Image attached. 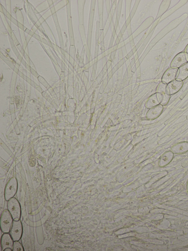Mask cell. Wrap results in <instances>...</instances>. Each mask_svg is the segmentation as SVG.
<instances>
[{
  "label": "cell",
  "instance_id": "obj_21",
  "mask_svg": "<svg viewBox=\"0 0 188 251\" xmlns=\"http://www.w3.org/2000/svg\"><path fill=\"white\" fill-rule=\"evenodd\" d=\"M122 2V0H119V1H118V4L117 10H116V17H117L118 20L119 21L121 17Z\"/></svg>",
  "mask_w": 188,
  "mask_h": 251
},
{
  "label": "cell",
  "instance_id": "obj_51",
  "mask_svg": "<svg viewBox=\"0 0 188 251\" xmlns=\"http://www.w3.org/2000/svg\"><path fill=\"white\" fill-rule=\"evenodd\" d=\"M139 62H140V61H139V60H138L137 62V63H136L135 66H136V68H138L140 66V64Z\"/></svg>",
  "mask_w": 188,
  "mask_h": 251
},
{
  "label": "cell",
  "instance_id": "obj_8",
  "mask_svg": "<svg viewBox=\"0 0 188 251\" xmlns=\"http://www.w3.org/2000/svg\"><path fill=\"white\" fill-rule=\"evenodd\" d=\"M188 62L187 57L184 52L178 54L174 57L171 64L172 68H179L186 63Z\"/></svg>",
  "mask_w": 188,
  "mask_h": 251
},
{
  "label": "cell",
  "instance_id": "obj_47",
  "mask_svg": "<svg viewBox=\"0 0 188 251\" xmlns=\"http://www.w3.org/2000/svg\"><path fill=\"white\" fill-rule=\"evenodd\" d=\"M120 41V40H119V39L118 38V37H116V40H115V43H116V45H118L119 44Z\"/></svg>",
  "mask_w": 188,
  "mask_h": 251
},
{
  "label": "cell",
  "instance_id": "obj_15",
  "mask_svg": "<svg viewBox=\"0 0 188 251\" xmlns=\"http://www.w3.org/2000/svg\"><path fill=\"white\" fill-rule=\"evenodd\" d=\"M188 77V62L179 68L176 80L184 81Z\"/></svg>",
  "mask_w": 188,
  "mask_h": 251
},
{
  "label": "cell",
  "instance_id": "obj_46",
  "mask_svg": "<svg viewBox=\"0 0 188 251\" xmlns=\"http://www.w3.org/2000/svg\"><path fill=\"white\" fill-rule=\"evenodd\" d=\"M185 53L186 54V57H187V61L188 62V44L187 46H186V48L185 49Z\"/></svg>",
  "mask_w": 188,
  "mask_h": 251
},
{
  "label": "cell",
  "instance_id": "obj_22",
  "mask_svg": "<svg viewBox=\"0 0 188 251\" xmlns=\"http://www.w3.org/2000/svg\"><path fill=\"white\" fill-rule=\"evenodd\" d=\"M149 37H147V38L145 39V41L143 42V43H142V46H141L140 49H139V50H138L137 53L138 54L139 56H140L142 51H143L144 48H145L147 42L148 41L149 39Z\"/></svg>",
  "mask_w": 188,
  "mask_h": 251
},
{
  "label": "cell",
  "instance_id": "obj_25",
  "mask_svg": "<svg viewBox=\"0 0 188 251\" xmlns=\"http://www.w3.org/2000/svg\"><path fill=\"white\" fill-rule=\"evenodd\" d=\"M105 1V3H106L107 14V16H108L110 13L111 12V7L110 6V0H106Z\"/></svg>",
  "mask_w": 188,
  "mask_h": 251
},
{
  "label": "cell",
  "instance_id": "obj_9",
  "mask_svg": "<svg viewBox=\"0 0 188 251\" xmlns=\"http://www.w3.org/2000/svg\"><path fill=\"white\" fill-rule=\"evenodd\" d=\"M14 242L13 240L9 233H4L1 236V250L4 251L5 249L8 248L13 250Z\"/></svg>",
  "mask_w": 188,
  "mask_h": 251
},
{
  "label": "cell",
  "instance_id": "obj_50",
  "mask_svg": "<svg viewBox=\"0 0 188 251\" xmlns=\"http://www.w3.org/2000/svg\"><path fill=\"white\" fill-rule=\"evenodd\" d=\"M139 57V56L138 54V53H136V55H135V56H134V59H135V61H137Z\"/></svg>",
  "mask_w": 188,
  "mask_h": 251
},
{
  "label": "cell",
  "instance_id": "obj_5",
  "mask_svg": "<svg viewBox=\"0 0 188 251\" xmlns=\"http://www.w3.org/2000/svg\"><path fill=\"white\" fill-rule=\"evenodd\" d=\"M23 233V226L20 219L14 220L10 234L14 241H19Z\"/></svg>",
  "mask_w": 188,
  "mask_h": 251
},
{
  "label": "cell",
  "instance_id": "obj_52",
  "mask_svg": "<svg viewBox=\"0 0 188 251\" xmlns=\"http://www.w3.org/2000/svg\"><path fill=\"white\" fill-rule=\"evenodd\" d=\"M131 66L130 64L128 66L127 68V71H128V73H129L130 72L131 70Z\"/></svg>",
  "mask_w": 188,
  "mask_h": 251
},
{
  "label": "cell",
  "instance_id": "obj_34",
  "mask_svg": "<svg viewBox=\"0 0 188 251\" xmlns=\"http://www.w3.org/2000/svg\"><path fill=\"white\" fill-rule=\"evenodd\" d=\"M119 21L118 20L117 17H116V20L114 23V27L116 31H117L118 27L119 26Z\"/></svg>",
  "mask_w": 188,
  "mask_h": 251
},
{
  "label": "cell",
  "instance_id": "obj_2",
  "mask_svg": "<svg viewBox=\"0 0 188 251\" xmlns=\"http://www.w3.org/2000/svg\"><path fill=\"white\" fill-rule=\"evenodd\" d=\"M7 208L13 220L20 219L22 210L20 203L17 199L13 198L7 201Z\"/></svg>",
  "mask_w": 188,
  "mask_h": 251
},
{
  "label": "cell",
  "instance_id": "obj_42",
  "mask_svg": "<svg viewBox=\"0 0 188 251\" xmlns=\"http://www.w3.org/2000/svg\"><path fill=\"white\" fill-rule=\"evenodd\" d=\"M107 19H108V21H109L110 23H111L112 20H113V16L111 12L110 13L109 16H107Z\"/></svg>",
  "mask_w": 188,
  "mask_h": 251
},
{
  "label": "cell",
  "instance_id": "obj_6",
  "mask_svg": "<svg viewBox=\"0 0 188 251\" xmlns=\"http://www.w3.org/2000/svg\"><path fill=\"white\" fill-rule=\"evenodd\" d=\"M96 1H91L90 17H89L88 35H87V46L89 50H91L92 36L93 30V19L95 14V6Z\"/></svg>",
  "mask_w": 188,
  "mask_h": 251
},
{
  "label": "cell",
  "instance_id": "obj_38",
  "mask_svg": "<svg viewBox=\"0 0 188 251\" xmlns=\"http://www.w3.org/2000/svg\"><path fill=\"white\" fill-rule=\"evenodd\" d=\"M129 42L130 44V45L131 46V48H132V49L133 48H134V47L136 46L135 44H134V40H132L130 41H129Z\"/></svg>",
  "mask_w": 188,
  "mask_h": 251
},
{
  "label": "cell",
  "instance_id": "obj_53",
  "mask_svg": "<svg viewBox=\"0 0 188 251\" xmlns=\"http://www.w3.org/2000/svg\"><path fill=\"white\" fill-rule=\"evenodd\" d=\"M137 68H136V66L135 65V66H134V68H133V69H132V71H131V72H132V73H135V72L136 71V70H137Z\"/></svg>",
  "mask_w": 188,
  "mask_h": 251
},
{
  "label": "cell",
  "instance_id": "obj_54",
  "mask_svg": "<svg viewBox=\"0 0 188 251\" xmlns=\"http://www.w3.org/2000/svg\"><path fill=\"white\" fill-rule=\"evenodd\" d=\"M113 74V72H112V70H111V71H110V72H109V73H108V77H111L112 76Z\"/></svg>",
  "mask_w": 188,
  "mask_h": 251
},
{
  "label": "cell",
  "instance_id": "obj_12",
  "mask_svg": "<svg viewBox=\"0 0 188 251\" xmlns=\"http://www.w3.org/2000/svg\"><path fill=\"white\" fill-rule=\"evenodd\" d=\"M183 84V81L176 79L167 84L170 95H174L179 91L182 87Z\"/></svg>",
  "mask_w": 188,
  "mask_h": 251
},
{
  "label": "cell",
  "instance_id": "obj_32",
  "mask_svg": "<svg viewBox=\"0 0 188 251\" xmlns=\"http://www.w3.org/2000/svg\"><path fill=\"white\" fill-rule=\"evenodd\" d=\"M118 56L119 59H123V55L122 53V48H118Z\"/></svg>",
  "mask_w": 188,
  "mask_h": 251
},
{
  "label": "cell",
  "instance_id": "obj_43",
  "mask_svg": "<svg viewBox=\"0 0 188 251\" xmlns=\"http://www.w3.org/2000/svg\"><path fill=\"white\" fill-rule=\"evenodd\" d=\"M124 59H122L118 63V65H119V68L121 67L122 66L123 64H124Z\"/></svg>",
  "mask_w": 188,
  "mask_h": 251
},
{
  "label": "cell",
  "instance_id": "obj_44",
  "mask_svg": "<svg viewBox=\"0 0 188 251\" xmlns=\"http://www.w3.org/2000/svg\"><path fill=\"white\" fill-rule=\"evenodd\" d=\"M102 63H103V66H104L105 65H106V56L103 57V58H102Z\"/></svg>",
  "mask_w": 188,
  "mask_h": 251
},
{
  "label": "cell",
  "instance_id": "obj_20",
  "mask_svg": "<svg viewBox=\"0 0 188 251\" xmlns=\"http://www.w3.org/2000/svg\"><path fill=\"white\" fill-rule=\"evenodd\" d=\"M140 1V0H136L135 1V3H134L133 7L129 15L130 16L131 20H132L133 18L134 17V14H135Z\"/></svg>",
  "mask_w": 188,
  "mask_h": 251
},
{
  "label": "cell",
  "instance_id": "obj_13",
  "mask_svg": "<svg viewBox=\"0 0 188 251\" xmlns=\"http://www.w3.org/2000/svg\"><path fill=\"white\" fill-rule=\"evenodd\" d=\"M163 107L161 104H159L149 111L147 113V118L149 119H153L159 116L163 112Z\"/></svg>",
  "mask_w": 188,
  "mask_h": 251
},
{
  "label": "cell",
  "instance_id": "obj_35",
  "mask_svg": "<svg viewBox=\"0 0 188 251\" xmlns=\"http://www.w3.org/2000/svg\"><path fill=\"white\" fill-rule=\"evenodd\" d=\"M119 68V65H118V63L117 64H116V65H115L114 67L112 69L113 74H114V73L116 72V71H117V70L118 69V68Z\"/></svg>",
  "mask_w": 188,
  "mask_h": 251
},
{
  "label": "cell",
  "instance_id": "obj_3",
  "mask_svg": "<svg viewBox=\"0 0 188 251\" xmlns=\"http://www.w3.org/2000/svg\"><path fill=\"white\" fill-rule=\"evenodd\" d=\"M157 97L160 103L163 106L166 105L170 99V95L167 84L161 82L159 84L157 89Z\"/></svg>",
  "mask_w": 188,
  "mask_h": 251
},
{
  "label": "cell",
  "instance_id": "obj_23",
  "mask_svg": "<svg viewBox=\"0 0 188 251\" xmlns=\"http://www.w3.org/2000/svg\"><path fill=\"white\" fill-rule=\"evenodd\" d=\"M111 13L113 17L114 16L116 8V0H111Z\"/></svg>",
  "mask_w": 188,
  "mask_h": 251
},
{
  "label": "cell",
  "instance_id": "obj_48",
  "mask_svg": "<svg viewBox=\"0 0 188 251\" xmlns=\"http://www.w3.org/2000/svg\"><path fill=\"white\" fill-rule=\"evenodd\" d=\"M134 54L133 53V52L132 50H131V51H130L129 53H128V56L129 57V58H131V57H132L133 56V55H134Z\"/></svg>",
  "mask_w": 188,
  "mask_h": 251
},
{
  "label": "cell",
  "instance_id": "obj_57",
  "mask_svg": "<svg viewBox=\"0 0 188 251\" xmlns=\"http://www.w3.org/2000/svg\"><path fill=\"white\" fill-rule=\"evenodd\" d=\"M13 251V250H12V249H11L10 248H7V249H5V250L4 251Z\"/></svg>",
  "mask_w": 188,
  "mask_h": 251
},
{
  "label": "cell",
  "instance_id": "obj_18",
  "mask_svg": "<svg viewBox=\"0 0 188 251\" xmlns=\"http://www.w3.org/2000/svg\"><path fill=\"white\" fill-rule=\"evenodd\" d=\"M95 42L100 44V25L99 22L97 21L96 22V30L95 32Z\"/></svg>",
  "mask_w": 188,
  "mask_h": 251
},
{
  "label": "cell",
  "instance_id": "obj_58",
  "mask_svg": "<svg viewBox=\"0 0 188 251\" xmlns=\"http://www.w3.org/2000/svg\"><path fill=\"white\" fill-rule=\"evenodd\" d=\"M186 191H187V193L188 195V180H187V185H186Z\"/></svg>",
  "mask_w": 188,
  "mask_h": 251
},
{
  "label": "cell",
  "instance_id": "obj_10",
  "mask_svg": "<svg viewBox=\"0 0 188 251\" xmlns=\"http://www.w3.org/2000/svg\"><path fill=\"white\" fill-rule=\"evenodd\" d=\"M171 150L173 154H181L188 151V142L183 141L178 143L172 147Z\"/></svg>",
  "mask_w": 188,
  "mask_h": 251
},
{
  "label": "cell",
  "instance_id": "obj_31",
  "mask_svg": "<svg viewBox=\"0 0 188 251\" xmlns=\"http://www.w3.org/2000/svg\"><path fill=\"white\" fill-rule=\"evenodd\" d=\"M127 25H126V22H125V23H124V25H123L122 28L121 30L120 31V32H121V34H122L123 35H124L126 29H127Z\"/></svg>",
  "mask_w": 188,
  "mask_h": 251
},
{
  "label": "cell",
  "instance_id": "obj_40",
  "mask_svg": "<svg viewBox=\"0 0 188 251\" xmlns=\"http://www.w3.org/2000/svg\"><path fill=\"white\" fill-rule=\"evenodd\" d=\"M118 49V45H116V43H115L114 46H113L112 48V51H117Z\"/></svg>",
  "mask_w": 188,
  "mask_h": 251
},
{
  "label": "cell",
  "instance_id": "obj_1",
  "mask_svg": "<svg viewBox=\"0 0 188 251\" xmlns=\"http://www.w3.org/2000/svg\"><path fill=\"white\" fill-rule=\"evenodd\" d=\"M13 220L12 215L8 210L3 211L0 218V228L1 232L4 233H9Z\"/></svg>",
  "mask_w": 188,
  "mask_h": 251
},
{
  "label": "cell",
  "instance_id": "obj_4",
  "mask_svg": "<svg viewBox=\"0 0 188 251\" xmlns=\"http://www.w3.org/2000/svg\"><path fill=\"white\" fill-rule=\"evenodd\" d=\"M18 184L16 179L13 177L8 182L4 190L5 200L8 201L11 198H14L17 193Z\"/></svg>",
  "mask_w": 188,
  "mask_h": 251
},
{
  "label": "cell",
  "instance_id": "obj_14",
  "mask_svg": "<svg viewBox=\"0 0 188 251\" xmlns=\"http://www.w3.org/2000/svg\"><path fill=\"white\" fill-rule=\"evenodd\" d=\"M103 0H98V21L99 22L100 25V35L103 32Z\"/></svg>",
  "mask_w": 188,
  "mask_h": 251
},
{
  "label": "cell",
  "instance_id": "obj_29",
  "mask_svg": "<svg viewBox=\"0 0 188 251\" xmlns=\"http://www.w3.org/2000/svg\"><path fill=\"white\" fill-rule=\"evenodd\" d=\"M127 31V33L128 37H131V36L133 35L132 32V29H131V23L129 24V25L127 26V29H126Z\"/></svg>",
  "mask_w": 188,
  "mask_h": 251
},
{
  "label": "cell",
  "instance_id": "obj_33",
  "mask_svg": "<svg viewBox=\"0 0 188 251\" xmlns=\"http://www.w3.org/2000/svg\"><path fill=\"white\" fill-rule=\"evenodd\" d=\"M122 50L123 56L124 57H125L128 54L127 50H126L125 45L122 47Z\"/></svg>",
  "mask_w": 188,
  "mask_h": 251
},
{
  "label": "cell",
  "instance_id": "obj_45",
  "mask_svg": "<svg viewBox=\"0 0 188 251\" xmlns=\"http://www.w3.org/2000/svg\"><path fill=\"white\" fill-rule=\"evenodd\" d=\"M117 37H118V38L119 39V40H120V41L121 40L122 38H123V35L122 34H121L120 32H119V33L118 34Z\"/></svg>",
  "mask_w": 188,
  "mask_h": 251
},
{
  "label": "cell",
  "instance_id": "obj_16",
  "mask_svg": "<svg viewBox=\"0 0 188 251\" xmlns=\"http://www.w3.org/2000/svg\"><path fill=\"white\" fill-rule=\"evenodd\" d=\"M160 102L157 97V94H155L152 95L149 98L147 102V106L148 108L155 107L159 105Z\"/></svg>",
  "mask_w": 188,
  "mask_h": 251
},
{
  "label": "cell",
  "instance_id": "obj_30",
  "mask_svg": "<svg viewBox=\"0 0 188 251\" xmlns=\"http://www.w3.org/2000/svg\"><path fill=\"white\" fill-rule=\"evenodd\" d=\"M100 50H101V53H105V45H104V40H103V41L100 42Z\"/></svg>",
  "mask_w": 188,
  "mask_h": 251
},
{
  "label": "cell",
  "instance_id": "obj_11",
  "mask_svg": "<svg viewBox=\"0 0 188 251\" xmlns=\"http://www.w3.org/2000/svg\"><path fill=\"white\" fill-rule=\"evenodd\" d=\"M174 154L171 151H167L162 155L158 161V165L160 167H165L172 161Z\"/></svg>",
  "mask_w": 188,
  "mask_h": 251
},
{
  "label": "cell",
  "instance_id": "obj_36",
  "mask_svg": "<svg viewBox=\"0 0 188 251\" xmlns=\"http://www.w3.org/2000/svg\"><path fill=\"white\" fill-rule=\"evenodd\" d=\"M131 20H131L130 16L129 15L128 16V17L126 19L125 21V22L126 23V25H127V26H128L129 25V24H130L131 23Z\"/></svg>",
  "mask_w": 188,
  "mask_h": 251
},
{
  "label": "cell",
  "instance_id": "obj_17",
  "mask_svg": "<svg viewBox=\"0 0 188 251\" xmlns=\"http://www.w3.org/2000/svg\"><path fill=\"white\" fill-rule=\"evenodd\" d=\"M13 251H24V248L22 243L19 241H14Z\"/></svg>",
  "mask_w": 188,
  "mask_h": 251
},
{
  "label": "cell",
  "instance_id": "obj_26",
  "mask_svg": "<svg viewBox=\"0 0 188 251\" xmlns=\"http://www.w3.org/2000/svg\"><path fill=\"white\" fill-rule=\"evenodd\" d=\"M110 27V23L108 19H107L106 23H105L104 27L103 32L104 34V37L106 36L107 32L108 29Z\"/></svg>",
  "mask_w": 188,
  "mask_h": 251
},
{
  "label": "cell",
  "instance_id": "obj_55",
  "mask_svg": "<svg viewBox=\"0 0 188 251\" xmlns=\"http://www.w3.org/2000/svg\"><path fill=\"white\" fill-rule=\"evenodd\" d=\"M132 50L133 52V53H134V54L135 53H136V52H137V48H136V46L135 47H134V48L132 49Z\"/></svg>",
  "mask_w": 188,
  "mask_h": 251
},
{
  "label": "cell",
  "instance_id": "obj_27",
  "mask_svg": "<svg viewBox=\"0 0 188 251\" xmlns=\"http://www.w3.org/2000/svg\"><path fill=\"white\" fill-rule=\"evenodd\" d=\"M100 44L98 42H95V58L98 57V55L99 47Z\"/></svg>",
  "mask_w": 188,
  "mask_h": 251
},
{
  "label": "cell",
  "instance_id": "obj_39",
  "mask_svg": "<svg viewBox=\"0 0 188 251\" xmlns=\"http://www.w3.org/2000/svg\"><path fill=\"white\" fill-rule=\"evenodd\" d=\"M111 32L112 35L114 37V38H115V37H116V36H117V33H116V29H115V27L113 29L112 32Z\"/></svg>",
  "mask_w": 188,
  "mask_h": 251
},
{
  "label": "cell",
  "instance_id": "obj_56",
  "mask_svg": "<svg viewBox=\"0 0 188 251\" xmlns=\"http://www.w3.org/2000/svg\"><path fill=\"white\" fill-rule=\"evenodd\" d=\"M98 61H99V60L101 59V58H102L101 54V55H98Z\"/></svg>",
  "mask_w": 188,
  "mask_h": 251
},
{
  "label": "cell",
  "instance_id": "obj_28",
  "mask_svg": "<svg viewBox=\"0 0 188 251\" xmlns=\"http://www.w3.org/2000/svg\"><path fill=\"white\" fill-rule=\"evenodd\" d=\"M114 39L115 38H114V37H113V36L111 35V39H110V42L109 46H108V49H111L113 48V44H114Z\"/></svg>",
  "mask_w": 188,
  "mask_h": 251
},
{
  "label": "cell",
  "instance_id": "obj_59",
  "mask_svg": "<svg viewBox=\"0 0 188 251\" xmlns=\"http://www.w3.org/2000/svg\"><path fill=\"white\" fill-rule=\"evenodd\" d=\"M187 142H188V140H187Z\"/></svg>",
  "mask_w": 188,
  "mask_h": 251
},
{
  "label": "cell",
  "instance_id": "obj_19",
  "mask_svg": "<svg viewBox=\"0 0 188 251\" xmlns=\"http://www.w3.org/2000/svg\"><path fill=\"white\" fill-rule=\"evenodd\" d=\"M132 1H125V19L127 18L131 13V7Z\"/></svg>",
  "mask_w": 188,
  "mask_h": 251
},
{
  "label": "cell",
  "instance_id": "obj_7",
  "mask_svg": "<svg viewBox=\"0 0 188 251\" xmlns=\"http://www.w3.org/2000/svg\"><path fill=\"white\" fill-rule=\"evenodd\" d=\"M179 68H170L167 70L163 73L161 78L162 82L167 84L175 80L177 76Z\"/></svg>",
  "mask_w": 188,
  "mask_h": 251
},
{
  "label": "cell",
  "instance_id": "obj_41",
  "mask_svg": "<svg viewBox=\"0 0 188 251\" xmlns=\"http://www.w3.org/2000/svg\"><path fill=\"white\" fill-rule=\"evenodd\" d=\"M104 32H103V33H102L100 35V42L103 41V40H104Z\"/></svg>",
  "mask_w": 188,
  "mask_h": 251
},
{
  "label": "cell",
  "instance_id": "obj_49",
  "mask_svg": "<svg viewBox=\"0 0 188 251\" xmlns=\"http://www.w3.org/2000/svg\"><path fill=\"white\" fill-rule=\"evenodd\" d=\"M135 62L136 61H135V59H134V58H133L132 60V61H131V63H130V65H131V67H132L134 65V63H135Z\"/></svg>",
  "mask_w": 188,
  "mask_h": 251
},
{
  "label": "cell",
  "instance_id": "obj_24",
  "mask_svg": "<svg viewBox=\"0 0 188 251\" xmlns=\"http://www.w3.org/2000/svg\"><path fill=\"white\" fill-rule=\"evenodd\" d=\"M147 32V31L146 32H145V34H144L143 36L142 37V38H141L140 41H139L138 42L137 45H136V48H137V50L139 49V47L141 46V45L142 44V43H143L144 41H145V37H146Z\"/></svg>",
  "mask_w": 188,
  "mask_h": 251
},
{
  "label": "cell",
  "instance_id": "obj_37",
  "mask_svg": "<svg viewBox=\"0 0 188 251\" xmlns=\"http://www.w3.org/2000/svg\"><path fill=\"white\" fill-rule=\"evenodd\" d=\"M110 27L111 29V32H112L113 29L114 28V22H113V20H112L111 23H110Z\"/></svg>",
  "mask_w": 188,
  "mask_h": 251
}]
</instances>
